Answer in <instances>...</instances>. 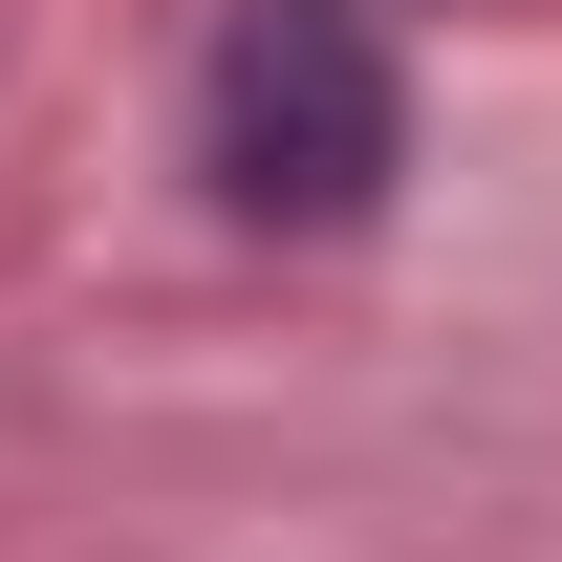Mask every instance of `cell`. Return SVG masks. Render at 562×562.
<instances>
[{
    "label": "cell",
    "mask_w": 562,
    "mask_h": 562,
    "mask_svg": "<svg viewBox=\"0 0 562 562\" xmlns=\"http://www.w3.org/2000/svg\"><path fill=\"white\" fill-rule=\"evenodd\" d=\"M195 151L260 238H368L390 173H412V66L368 0H238L216 22V87H195Z\"/></svg>",
    "instance_id": "cell-1"
}]
</instances>
